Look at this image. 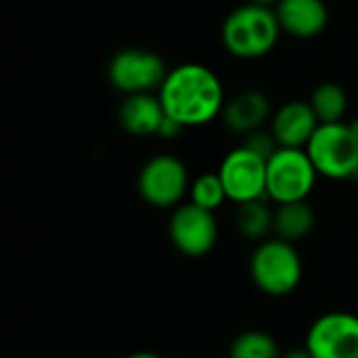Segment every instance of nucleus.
Wrapping results in <instances>:
<instances>
[{"mask_svg":"<svg viewBox=\"0 0 358 358\" xmlns=\"http://www.w3.org/2000/svg\"><path fill=\"white\" fill-rule=\"evenodd\" d=\"M157 96L166 115L185 128L210 124L222 115L227 105L220 78L201 63H182L170 69Z\"/></svg>","mask_w":358,"mask_h":358,"instance_id":"f257e3e1","label":"nucleus"},{"mask_svg":"<svg viewBox=\"0 0 358 358\" xmlns=\"http://www.w3.org/2000/svg\"><path fill=\"white\" fill-rule=\"evenodd\" d=\"M281 31L275 8L245 2L227 15L220 38L229 55L260 59L277 46Z\"/></svg>","mask_w":358,"mask_h":358,"instance_id":"f03ea898","label":"nucleus"},{"mask_svg":"<svg viewBox=\"0 0 358 358\" xmlns=\"http://www.w3.org/2000/svg\"><path fill=\"white\" fill-rule=\"evenodd\" d=\"M250 273L258 289L264 294L287 296L302 279V260L289 241L268 239L254 250Z\"/></svg>","mask_w":358,"mask_h":358,"instance_id":"7ed1b4c3","label":"nucleus"},{"mask_svg":"<svg viewBox=\"0 0 358 358\" xmlns=\"http://www.w3.org/2000/svg\"><path fill=\"white\" fill-rule=\"evenodd\" d=\"M317 168L306 149L281 147L266 162V197L277 206L306 201L317 182Z\"/></svg>","mask_w":358,"mask_h":358,"instance_id":"20e7f679","label":"nucleus"},{"mask_svg":"<svg viewBox=\"0 0 358 358\" xmlns=\"http://www.w3.org/2000/svg\"><path fill=\"white\" fill-rule=\"evenodd\" d=\"M306 153L317 172L325 178H352L358 162V141L350 124H321L306 145Z\"/></svg>","mask_w":358,"mask_h":358,"instance_id":"39448f33","label":"nucleus"},{"mask_svg":"<svg viewBox=\"0 0 358 358\" xmlns=\"http://www.w3.org/2000/svg\"><path fill=\"white\" fill-rule=\"evenodd\" d=\"M168 71L164 59L145 48H122L107 65L109 84L124 96L159 92Z\"/></svg>","mask_w":358,"mask_h":358,"instance_id":"423d86ee","label":"nucleus"},{"mask_svg":"<svg viewBox=\"0 0 358 358\" xmlns=\"http://www.w3.org/2000/svg\"><path fill=\"white\" fill-rule=\"evenodd\" d=\"M189 191L187 166L174 155L151 157L138 174V193L153 208L178 206Z\"/></svg>","mask_w":358,"mask_h":358,"instance_id":"0eeeda50","label":"nucleus"},{"mask_svg":"<svg viewBox=\"0 0 358 358\" xmlns=\"http://www.w3.org/2000/svg\"><path fill=\"white\" fill-rule=\"evenodd\" d=\"M218 176L227 197L237 206L266 197V159L245 145L233 149L220 164Z\"/></svg>","mask_w":358,"mask_h":358,"instance_id":"6e6552de","label":"nucleus"},{"mask_svg":"<svg viewBox=\"0 0 358 358\" xmlns=\"http://www.w3.org/2000/svg\"><path fill=\"white\" fill-rule=\"evenodd\" d=\"M168 231L172 245L189 258H201L210 254L218 239L214 212L203 210L191 201L174 210Z\"/></svg>","mask_w":358,"mask_h":358,"instance_id":"1a4fd4ad","label":"nucleus"},{"mask_svg":"<svg viewBox=\"0 0 358 358\" xmlns=\"http://www.w3.org/2000/svg\"><path fill=\"white\" fill-rule=\"evenodd\" d=\"M313 358H358V317L329 313L313 323L306 336Z\"/></svg>","mask_w":358,"mask_h":358,"instance_id":"9d476101","label":"nucleus"},{"mask_svg":"<svg viewBox=\"0 0 358 358\" xmlns=\"http://www.w3.org/2000/svg\"><path fill=\"white\" fill-rule=\"evenodd\" d=\"M321 126L310 103L289 101L279 107L271 117V132L279 147L285 149H306L308 141Z\"/></svg>","mask_w":358,"mask_h":358,"instance_id":"9b49d317","label":"nucleus"},{"mask_svg":"<svg viewBox=\"0 0 358 358\" xmlns=\"http://www.w3.org/2000/svg\"><path fill=\"white\" fill-rule=\"evenodd\" d=\"M275 13L281 29L300 40L321 36L329 23V10L323 0H279Z\"/></svg>","mask_w":358,"mask_h":358,"instance_id":"f8f14e48","label":"nucleus"},{"mask_svg":"<svg viewBox=\"0 0 358 358\" xmlns=\"http://www.w3.org/2000/svg\"><path fill=\"white\" fill-rule=\"evenodd\" d=\"M273 113L271 101L260 90H243L227 101L222 109V122L227 130L237 134H252L264 126Z\"/></svg>","mask_w":358,"mask_h":358,"instance_id":"ddd939ff","label":"nucleus"},{"mask_svg":"<svg viewBox=\"0 0 358 358\" xmlns=\"http://www.w3.org/2000/svg\"><path fill=\"white\" fill-rule=\"evenodd\" d=\"M120 126L132 134V136H153L159 132L166 111L157 94L143 92V94H130L124 96L120 109H117Z\"/></svg>","mask_w":358,"mask_h":358,"instance_id":"4468645a","label":"nucleus"},{"mask_svg":"<svg viewBox=\"0 0 358 358\" xmlns=\"http://www.w3.org/2000/svg\"><path fill=\"white\" fill-rule=\"evenodd\" d=\"M315 227V212L306 201L281 203L275 210V233L277 239L283 241H298L306 237Z\"/></svg>","mask_w":358,"mask_h":358,"instance_id":"2eb2a0df","label":"nucleus"},{"mask_svg":"<svg viewBox=\"0 0 358 358\" xmlns=\"http://www.w3.org/2000/svg\"><path fill=\"white\" fill-rule=\"evenodd\" d=\"M235 224L245 239L264 241V237L275 229V212L264 203V199L248 201L237 208Z\"/></svg>","mask_w":358,"mask_h":358,"instance_id":"dca6fc26","label":"nucleus"},{"mask_svg":"<svg viewBox=\"0 0 358 358\" xmlns=\"http://www.w3.org/2000/svg\"><path fill=\"white\" fill-rule=\"evenodd\" d=\"M310 107L317 113L321 124H338L344 120L348 111V96L346 90L336 82H325L313 90Z\"/></svg>","mask_w":358,"mask_h":358,"instance_id":"f3484780","label":"nucleus"},{"mask_svg":"<svg viewBox=\"0 0 358 358\" xmlns=\"http://www.w3.org/2000/svg\"><path fill=\"white\" fill-rule=\"evenodd\" d=\"M229 358H281L277 342L262 331H245L231 344Z\"/></svg>","mask_w":358,"mask_h":358,"instance_id":"a211bd4d","label":"nucleus"},{"mask_svg":"<svg viewBox=\"0 0 358 358\" xmlns=\"http://www.w3.org/2000/svg\"><path fill=\"white\" fill-rule=\"evenodd\" d=\"M227 191H224V185L220 180L218 174H201L199 178L193 180L191 185V203L203 208V210H218L224 201H227Z\"/></svg>","mask_w":358,"mask_h":358,"instance_id":"6ab92c4d","label":"nucleus"},{"mask_svg":"<svg viewBox=\"0 0 358 358\" xmlns=\"http://www.w3.org/2000/svg\"><path fill=\"white\" fill-rule=\"evenodd\" d=\"M243 145H245L248 149H252L256 155H260L262 159H266V162L281 149L279 143H277V138L273 136V132H271V130L266 132V130H262V128L256 130V132H252V134H248Z\"/></svg>","mask_w":358,"mask_h":358,"instance_id":"aec40b11","label":"nucleus"},{"mask_svg":"<svg viewBox=\"0 0 358 358\" xmlns=\"http://www.w3.org/2000/svg\"><path fill=\"white\" fill-rule=\"evenodd\" d=\"M182 130H185V126H182V124H178L176 120H172V117H168V115H166V120H164V124H162V128H159L157 136H162V138H176Z\"/></svg>","mask_w":358,"mask_h":358,"instance_id":"412c9836","label":"nucleus"},{"mask_svg":"<svg viewBox=\"0 0 358 358\" xmlns=\"http://www.w3.org/2000/svg\"><path fill=\"white\" fill-rule=\"evenodd\" d=\"M281 358H313V355L304 348V350H289L287 355H283Z\"/></svg>","mask_w":358,"mask_h":358,"instance_id":"4be33fe9","label":"nucleus"},{"mask_svg":"<svg viewBox=\"0 0 358 358\" xmlns=\"http://www.w3.org/2000/svg\"><path fill=\"white\" fill-rule=\"evenodd\" d=\"M248 2H254V4H260V6H277L279 4V0H248Z\"/></svg>","mask_w":358,"mask_h":358,"instance_id":"5701e85b","label":"nucleus"},{"mask_svg":"<svg viewBox=\"0 0 358 358\" xmlns=\"http://www.w3.org/2000/svg\"><path fill=\"white\" fill-rule=\"evenodd\" d=\"M126 358H162V357H157V355H153V352H134V355H128Z\"/></svg>","mask_w":358,"mask_h":358,"instance_id":"b1692460","label":"nucleus"},{"mask_svg":"<svg viewBox=\"0 0 358 358\" xmlns=\"http://www.w3.org/2000/svg\"><path fill=\"white\" fill-rule=\"evenodd\" d=\"M350 130H352L355 138L358 141V117H357V120H352V122H350Z\"/></svg>","mask_w":358,"mask_h":358,"instance_id":"393cba45","label":"nucleus"},{"mask_svg":"<svg viewBox=\"0 0 358 358\" xmlns=\"http://www.w3.org/2000/svg\"><path fill=\"white\" fill-rule=\"evenodd\" d=\"M352 180L358 185V162H357V168H355V172H352Z\"/></svg>","mask_w":358,"mask_h":358,"instance_id":"a878e982","label":"nucleus"}]
</instances>
